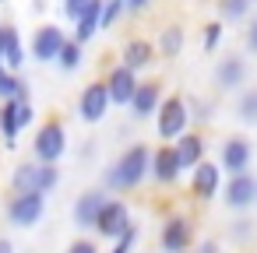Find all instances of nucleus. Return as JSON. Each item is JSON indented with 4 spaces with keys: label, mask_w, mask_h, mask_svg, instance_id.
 <instances>
[{
    "label": "nucleus",
    "mask_w": 257,
    "mask_h": 253,
    "mask_svg": "<svg viewBox=\"0 0 257 253\" xmlns=\"http://www.w3.org/2000/svg\"><path fill=\"white\" fill-rule=\"evenodd\" d=\"M246 46H250V53H257V22H253L250 32H246Z\"/></svg>",
    "instance_id": "nucleus-36"
},
{
    "label": "nucleus",
    "mask_w": 257,
    "mask_h": 253,
    "mask_svg": "<svg viewBox=\"0 0 257 253\" xmlns=\"http://www.w3.org/2000/svg\"><path fill=\"white\" fill-rule=\"evenodd\" d=\"M148 176H152V148L138 141L102 172V186L113 193H123V190H138Z\"/></svg>",
    "instance_id": "nucleus-1"
},
{
    "label": "nucleus",
    "mask_w": 257,
    "mask_h": 253,
    "mask_svg": "<svg viewBox=\"0 0 257 253\" xmlns=\"http://www.w3.org/2000/svg\"><path fill=\"white\" fill-rule=\"evenodd\" d=\"M8 99H18V102H29V85L8 71V67H0V102H8Z\"/></svg>",
    "instance_id": "nucleus-23"
},
{
    "label": "nucleus",
    "mask_w": 257,
    "mask_h": 253,
    "mask_svg": "<svg viewBox=\"0 0 257 253\" xmlns=\"http://www.w3.org/2000/svg\"><path fill=\"white\" fill-rule=\"evenodd\" d=\"M109 106H113V99H109L106 81H92V85H85L81 95H78V116H81L85 123H102L106 113H109Z\"/></svg>",
    "instance_id": "nucleus-6"
},
{
    "label": "nucleus",
    "mask_w": 257,
    "mask_h": 253,
    "mask_svg": "<svg viewBox=\"0 0 257 253\" xmlns=\"http://www.w3.org/2000/svg\"><path fill=\"white\" fill-rule=\"evenodd\" d=\"M215 81H218V88L236 92V88L246 81V64H243V57H222V64L215 67Z\"/></svg>",
    "instance_id": "nucleus-20"
},
{
    "label": "nucleus",
    "mask_w": 257,
    "mask_h": 253,
    "mask_svg": "<svg viewBox=\"0 0 257 253\" xmlns=\"http://www.w3.org/2000/svg\"><path fill=\"white\" fill-rule=\"evenodd\" d=\"M0 4H4V0H0Z\"/></svg>",
    "instance_id": "nucleus-40"
},
{
    "label": "nucleus",
    "mask_w": 257,
    "mask_h": 253,
    "mask_svg": "<svg viewBox=\"0 0 257 253\" xmlns=\"http://www.w3.org/2000/svg\"><path fill=\"white\" fill-rule=\"evenodd\" d=\"M67 253H99V246H95L92 239H74V242L67 246Z\"/></svg>",
    "instance_id": "nucleus-32"
},
{
    "label": "nucleus",
    "mask_w": 257,
    "mask_h": 253,
    "mask_svg": "<svg viewBox=\"0 0 257 253\" xmlns=\"http://www.w3.org/2000/svg\"><path fill=\"white\" fill-rule=\"evenodd\" d=\"M159 50H162L166 57H176V53L183 50V29H180V25L162 29V36H159Z\"/></svg>",
    "instance_id": "nucleus-24"
},
{
    "label": "nucleus",
    "mask_w": 257,
    "mask_h": 253,
    "mask_svg": "<svg viewBox=\"0 0 257 253\" xmlns=\"http://www.w3.org/2000/svg\"><path fill=\"white\" fill-rule=\"evenodd\" d=\"M102 8H106V0H88V8L74 18V43H88L99 29H102Z\"/></svg>",
    "instance_id": "nucleus-18"
},
{
    "label": "nucleus",
    "mask_w": 257,
    "mask_h": 253,
    "mask_svg": "<svg viewBox=\"0 0 257 253\" xmlns=\"http://www.w3.org/2000/svg\"><path fill=\"white\" fill-rule=\"evenodd\" d=\"M218 186H222V169L204 158V162L190 172V197H197V200H215Z\"/></svg>",
    "instance_id": "nucleus-14"
},
{
    "label": "nucleus",
    "mask_w": 257,
    "mask_h": 253,
    "mask_svg": "<svg viewBox=\"0 0 257 253\" xmlns=\"http://www.w3.org/2000/svg\"><path fill=\"white\" fill-rule=\"evenodd\" d=\"M67 151V130L60 120H46L39 130H36V141H32V155L36 162H46V165H57Z\"/></svg>",
    "instance_id": "nucleus-3"
},
{
    "label": "nucleus",
    "mask_w": 257,
    "mask_h": 253,
    "mask_svg": "<svg viewBox=\"0 0 257 253\" xmlns=\"http://www.w3.org/2000/svg\"><path fill=\"white\" fill-rule=\"evenodd\" d=\"M106 190H85L78 200H74V207H71V218H74V225L78 228H95V221H99V214H102V207H106Z\"/></svg>",
    "instance_id": "nucleus-11"
},
{
    "label": "nucleus",
    "mask_w": 257,
    "mask_h": 253,
    "mask_svg": "<svg viewBox=\"0 0 257 253\" xmlns=\"http://www.w3.org/2000/svg\"><path fill=\"white\" fill-rule=\"evenodd\" d=\"M64 43H67V36H64L60 25H43V29H36V36H32V57H36L39 64H50V60L60 57Z\"/></svg>",
    "instance_id": "nucleus-12"
},
{
    "label": "nucleus",
    "mask_w": 257,
    "mask_h": 253,
    "mask_svg": "<svg viewBox=\"0 0 257 253\" xmlns=\"http://www.w3.org/2000/svg\"><path fill=\"white\" fill-rule=\"evenodd\" d=\"M194 116H197V120H208V116H211V113H208V102H194Z\"/></svg>",
    "instance_id": "nucleus-37"
},
{
    "label": "nucleus",
    "mask_w": 257,
    "mask_h": 253,
    "mask_svg": "<svg viewBox=\"0 0 257 253\" xmlns=\"http://www.w3.org/2000/svg\"><path fill=\"white\" fill-rule=\"evenodd\" d=\"M32 120H36V109H32V102H18V123H22V130H25Z\"/></svg>",
    "instance_id": "nucleus-31"
},
{
    "label": "nucleus",
    "mask_w": 257,
    "mask_h": 253,
    "mask_svg": "<svg viewBox=\"0 0 257 253\" xmlns=\"http://www.w3.org/2000/svg\"><path fill=\"white\" fill-rule=\"evenodd\" d=\"M18 134H22V123H18V99H8L0 102V137H4L8 148L18 144Z\"/></svg>",
    "instance_id": "nucleus-21"
},
{
    "label": "nucleus",
    "mask_w": 257,
    "mask_h": 253,
    "mask_svg": "<svg viewBox=\"0 0 257 253\" xmlns=\"http://www.w3.org/2000/svg\"><path fill=\"white\" fill-rule=\"evenodd\" d=\"M250 4L253 0H218V11H222V18H243Z\"/></svg>",
    "instance_id": "nucleus-28"
},
{
    "label": "nucleus",
    "mask_w": 257,
    "mask_h": 253,
    "mask_svg": "<svg viewBox=\"0 0 257 253\" xmlns=\"http://www.w3.org/2000/svg\"><path fill=\"white\" fill-rule=\"evenodd\" d=\"M127 4H131V8H145V4H148V0H127Z\"/></svg>",
    "instance_id": "nucleus-39"
},
{
    "label": "nucleus",
    "mask_w": 257,
    "mask_h": 253,
    "mask_svg": "<svg viewBox=\"0 0 257 253\" xmlns=\"http://www.w3.org/2000/svg\"><path fill=\"white\" fill-rule=\"evenodd\" d=\"M173 148H176V155H180V165H183V172H194L201 162H204V137L194 130H187L183 137H176L173 141Z\"/></svg>",
    "instance_id": "nucleus-17"
},
{
    "label": "nucleus",
    "mask_w": 257,
    "mask_h": 253,
    "mask_svg": "<svg viewBox=\"0 0 257 253\" xmlns=\"http://www.w3.org/2000/svg\"><path fill=\"white\" fill-rule=\"evenodd\" d=\"M85 8H88V0H64V15L67 18H78Z\"/></svg>",
    "instance_id": "nucleus-33"
},
{
    "label": "nucleus",
    "mask_w": 257,
    "mask_h": 253,
    "mask_svg": "<svg viewBox=\"0 0 257 253\" xmlns=\"http://www.w3.org/2000/svg\"><path fill=\"white\" fill-rule=\"evenodd\" d=\"M81 43H74V39H67L64 43V50H60V57H57V64L64 67V71H78L81 67Z\"/></svg>",
    "instance_id": "nucleus-25"
},
{
    "label": "nucleus",
    "mask_w": 257,
    "mask_h": 253,
    "mask_svg": "<svg viewBox=\"0 0 257 253\" xmlns=\"http://www.w3.org/2000/svg\"><path fill=\"white\" fill-rule=\"evenodd\" d=\"M246 235H253V228H250V221H232V239H236V242H243Z\"/></svg>",
    "instance_id": "nucleus-34"
},
{
    "label": "nucleus",
    "mask_w": 257,
    "mask_h": 253,
    "mask_svg": "<svg viewBox=\"0 0 257 253\" xmlns=\"http://www.w3.org/2000/svg\"><path fill=\"white\" fill-rule=\"evenodd\" d=\"M187 123H190V106H187L180 95H169V99L159 106V113H155V130H159L162 141L183 137V134H187Z\"/></svg>",
    "instance_id": "nucleus-4"
},
{
    "label": "nucleus",
    "mask_w": 257,
    "mask_h": 253,
    "mask_svg": "<svg viewBox=\"0 0 257 253\" xmlns=\"http://www.w3.org/2000/svg\"><path fill=\"white\" fill-rule=\"evenodd\" d=\"M152 57H155V50H152L148 39H131V43L123 46V67H131L134 74H138L141 67H148Z\"/></svg>",
    "instance_id": "nucleus-22"
},
{
    "label": "nucleus",
    "mask_w": 257,
    "mask_h": 253,
    "mask_svg": "<svg viewBox=\"0 0 257 253\" xmlns=\"http://www.w3.org/2000/svg\"><path fill=\"white\" fill-rule=\"evenodd\" d=\"M138 74L131 71V67H113L109 71V78H106V88H109V99H113V106H131V99H134V92H138Z\"/></svg>",
    "instance_id": "nucleus-15"
},
{
    "label": "nucleus",
    "mask_w": 257,
    "mask_h": 253,
    "mask_svg": "<svg viewBox=\"0 0 257 253\" xmlns=\"http://www.w3.org/2000/svg\"><path fill=\"white\" fill-rule=\"evenodd\" d=\"M183 176V165H180V155L173 144H162L152 151V179L162 183V186H173L176 179Z\"/></svg>",
    "instance_id": "nucleus-13"
},
{
    "label": "nucleus",
    "mask_w": 257,
    "mask_h": 253,
    "mask_svg": "<svg viewBox=\"0 0 257 253\" xmlns=\"http://www.w3.org/2000/svg\"><path fill=\"white\" fill-rule=\"evenodd\" d=\"M134 225V218H131V207L123 204V200H116V197H109L106 200V207H102V214H99V221H95V232L102 235V239H120L127 228Z\"/></svg>",
    "instance_id": "nucleus-9"
},
{
    "label": "nucleus",
    "mask_w": 257,
    "mask_h": 253,
    "mask_svg": "<svg viewBox=\"0 0 257 253\" xmlns=\"http://www.w3.org/2000/svg\"><path fill=\"white\" fill-rule=\"evenodd\" d=\"M22 64H25V50H22L18 29L15 25H0V67L18 71Z\"/></svg>",
    "instance_id": "nucleus-19"
},
{
    "label": "nucleus",
    "mask_w": 257,
    "mask_h": 253,
    "mask_svg": "<svg viewBox=\"0 0 257 253\" xmlns=\"http://www.w3.org/2000/svg\"><path fill=\"white\" fill-rule=\"evenodd\" d=\"M123 4H127V0H106V8H102V29H109V25L120 18Z\"/></svg>",
    "instance_id": "nucleus-29"
},
{
    "label": "nucleus",
    "mask_w": 257,
    "mask_h": 253,
    "mask_svg": "<svg viewBox=\"0 0 257 253\" xmlns=\"http://www.w3.org/2000/svg\"><path fill=\"white\" fill-rule=\"evenodd\" d=\"M194 253H222V246H218V239H201Z\"/></svg>",
    "instance_id": "nucleus-35"
},
{
    "label": "nucleus",
    "mask_w": 257,
    "mask_h": 253,
    "mask_svg": "<svg viewBox=\"0 0 257 253\" xmlns=\"http://www.w3.org/2000/svg\"><path fill=\"white\" fill-rule=\"evenodd\" d=\"M218 39H222V22H211V25H204V50H208V53L218 46Z\"/></svg>",
    "instance_id": "nucleus-30"
},
{
    "label": "nucleus",
    "mask_w": 257,
    "mask_h": 253,
    "mask_svg": "<svg viewBox=\"0 0 257 253\" xmlns=\"http://www.w3.org/2000/svg\"><path fill=\"white\" fill-rule=\"evenodd\" d=\"M190 242H194V225H190V218L169 214V218L162 221V228H159V246H162V253H187Z\"/></svg>",
    "instance_id": "nucleus-8"
},
{
    "label": "nucleus",
    "mask_w": 257,
    "mask_h": 253,
    "mask_svg": "<svg viewBox=\"0 0 257 253\" xmlns=\"http://www.w3.org/2000/svg\"><path fill=\"white\" fill-rule=\"evenodd\" d=\"M159 106H162V88H159V81H141L127 109H131L134 120H148V116L159 113Z\"/></svg>",
    "instance_id": "nucleus-16"
},
{
    "label": "nucleus",
    "mask_w": 257,
    "mask_h": 253,
    "mask_svg": "<svg viewBox=\"0 0 257 253\" xmlns=\"http://www.w3.org/2000/svg\"><path fill=\"white\" fill-rule=\"evenodd\" d=\"M236 113H239V120H243V123H257V88H250V92H243V95H239Z\"/></svg>",
    "instance_id": "nucleus-26"
},
{
    "label": "nucleus",
    "mask_w": 257,
    "mask_h": 253,
    "mask_svg": "<svg viewBox=\"0 0 257 253\" xmlns=\"http://www.w3.org/2000/svg\"><path fill=\"white\" fill-rule=\"evenodd\" d=\"M138 239H141V228H138V225H131L120 239H113V249H109V253H134Z\"/></svg>",
    "instance_id": "nucleus-27"
},
{
    "label": "nucleus",
    "mask_w": 257,
    "mask_h": 253,
    "mask_svg": "<svg viewBox=\"0 0 257 253\" xmlns=\"http://www.w3.org/2000/svg\"><path fill=\"white\" fill-rule=\"evenodd\" d=\"M250 165H253V144H250L246 137H229V141H222V148H218V169H222V172L243 176V172H250Z\"/></svg>",
    "instance_id": "nucleus-7"
},
{
    "label": "nucleus",
    "mask_w": 257,
    "mask_h": 253,
    "mask_svg": "<svg viewBox=\"0 0 257 253\" xmlns=\"http://www.w3.org/2000/svg\"><path fill=\"white\" fill-rule=\"evenodd\" d=\"M4 211H8V221L15 228H36L43 221V214H46V193H36V190L15 193Z\"/></svg>",
    "instance_id": "nucleus-5"
},
{
    "label": "nucleus",
    "mask_w": 257,
    "mask_h": 253,
    "mask_svg": "<svg viewBox=\"0 0 257 253\" xmlns=\"http://www.w3.org/2000/svg\"><path fill=\"white\" fill-rule=\"evenodd\" d=\"M222 200L225 207L232 211H250L257 204V176L253 172H243V176H229L225 190H222Z\"/></svg>",
    "instance_id": "nucleus-10"
},
{
    "label": "nucleus",
    "mask_w": 257,
    "mask_h": 253,
    "mask_svg": "<svg viewBox=\"0 0 257 253\" xmlns=\"http://www.w3.org/2000/svg\"><path fill=\"white\" fill-rule=\"evenodd\" d=\"M11 186L15 193H53L60 186V169L57 165H46V162H22L15 172H11Z\"/></svg>",
    "instance_id": "nucleus-2"
},
{
    "label": "nucleus",
    "mask_w": 257,
    "mask_h": 253,
    "mask_svg": "<svg viewBox=\"0 0 257 253\" xmlns=\"http://www.w3.org/2000/svg\"><path fill=\"white\" fill-rule=\"evenodd\" d=\"M0 253H15V242H11V239H4V235H0Z\"/></svg>",
    "instance_id": "nucleus-38"
}]
</instances>
